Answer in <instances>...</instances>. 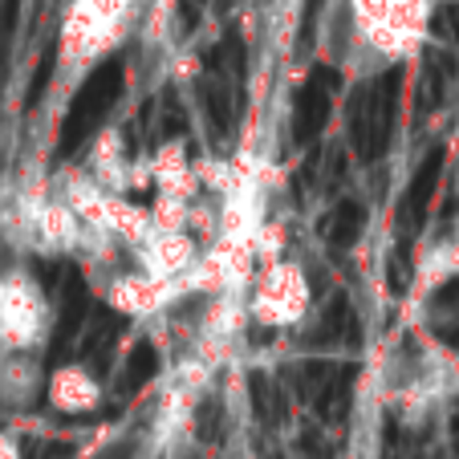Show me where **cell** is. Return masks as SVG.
Here are the masks:
<instances>
[{
    "mask_svg": "<svg viewBox=\"0 0 459 459\" xmlns=\"http://www.w3.org/2000/svg\"><path fill=\"white\" fill-rule=\"evenodd\" d=\"M122 94V65L118 61H106L102 70L78 90V98L70 102V114H65V126H61V147L74 151L102 126V118L114 110Z\"/></svg>",
    "mask_w": 459,
    "mask_h": 459,
    "instance_id": "1",
    "label": "cell"
},
{
    "mask_svg": "<svg viewBox=\"0 0 459 459\" xmlns=\"http://www.w3.org/2000/svg\"><path fill=\"white\" fill-rule=\"evenodd\" d=\"M151 374H155V350L139 346V354H130V362H126V386H139Z\"/></svg>",
    "mask_w": 459,
    "mask_h": 459,
    "instance_id": "5",
    "label": "cell"
},
{
    "mask_svg": "<svg viewBox=\"0 0 459 459\" xmlns=\"http://www.w3.org/2000/svg\"><path fill=\"white\" fill-rule=\"evenodd\" d=\"M394 86L378 82L362 94V102L350 114V134H354V147L362 159H378L390 143V122H394Z\"/></svg>",
    "mask_w": 459,
    "mask_h": 459,
    "instance_id": "2",
    "label": "cell"
},
{
    "mask_svg": "<svg viewBox=\"0 0 459 459\" xmlns=\"http://www.w3.org/2000/svg\"><path fill=\"white\" fill-rule=\"evenodd\" d=\"M362 224H366V208L358 200H338L333 212L325 216V236H330L333 248H350V244L362 236Z\"/></svg>",
    "mask_w": 459,
    "mask_h": 459,
    "instance_id": "4",
    "label": "cell"
},
{
    "mask_svg": "<svg viewBox=\"0 0 459 459\" xmlns=\"http://www.w3.org/2000/svg\"><path fill=\"white\" fill-rule=\"evenodd\" d=\"M330 106H333V74L330 70H313L305 78L301 94H297L293 106V126H297V139H313L325 122H330Z\"/></svg>",
    "mask_w": 459,
    "mask_h": 459,
    "instance_id": "3",
    "label": "cell"
}]
</instances>
